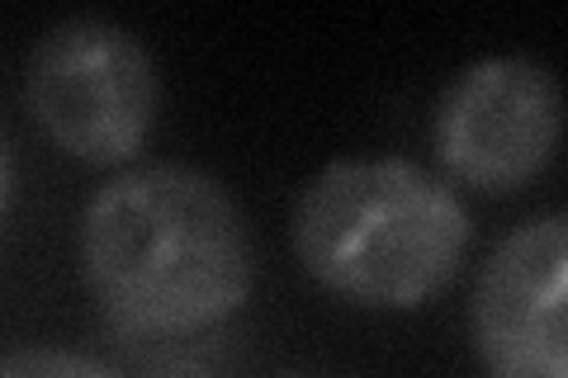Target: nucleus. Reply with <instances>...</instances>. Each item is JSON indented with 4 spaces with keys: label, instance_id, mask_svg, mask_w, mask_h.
<instances>
[{
    "label": "nucleus",
    "instance_id": "20e7f679",
    "mask_svg": "<svg viewBox=\"0 0 568 378\" xmlns=\"http://www.w3.org/2000/svg\"><path fill=\"white\" fill-rule=\"evenodd\" d=\"M564 100L555 71L536 58H478L440 90L432 152L450 185L517 194L559 152Z\"/></svg>",
    "mask_w": 568,
    "mask_h": 378
},
{
    "label": "nucleus",
    "instance_id": "423d86ee",
    "mask_svg": "<svg viewBox=\"0 0 568 378\" xmlns=\"http://www.w3.org/2000/svg\"><path fill=\"white\" fill-rule=\"evenodd\" d=\"M0 378H123V374L85 350L14 346V350H0Z\"/></svg>",
    "mask_w": 568,
    "mask_h": 378
},
{
    "label": "nucleus",
    "instance_id": "6e6552de",
    "mask_svg": "<svg viewBox=\"0 0 568 378\" xmlns=\"http://www.w3.org/2000/svg\"><path fill=\"white\" fill-rule=\"evenodd\" d=\"M275 378H317V374H275Z\"/></svg>",
    "mask_w": 568,
    "mask_h": 378
},
{
    "label": "nucleus",
    "instance_id": "39448f33",
    "mask_svg": "<svg viewBox=\"0 0 568 378\" xmlns=\"http://www.w3.org/2000/svg\"><path fill=\"white\" fill-rule=\"evenodd\" d=\"M568 218L559 208L511 227L469 294V346L484 378H568L564 350Z\"/></svg>",
    "mask_w": 568,
    "mask_h": 378
},
{
    "label": "nucleus",
    "instance_id": "f03ea898",
    "mask_svg": "<svg viewBox=\"0 0 568 378\" xmlns=\"http://www.w3.org/2000/svg\"><path fill=\"white\" fill-rule=\"evenodd\" d=\"M294 256L313 284L375 313H413L446 294L469 256L474 218L450 180L407 156H346L294 204Z\"/></svg>",
    "mask_w": 568,
    "mask_h": 378
},
{
    "label": "nucleus",
    "instance_id": "0eeeda50",
    "mask_svg": "<svg viewBox=\"0 0 568 378\" xmlns=\"http://www.w3.org/2000/svg\"><path fill=\"white\" fill-rule=\"evenodd\" d=\"M10 194H14V166H10V152H6V142H0V223H6Z\"/></svg>",
    "mask_w": 568,
    "mask_h": 378
},
{
    "label": "nucleus",
    "instance_id": "f257e3e1",
    "mask_svg": "<svg viewBox=\"0 0 568 378\" xmlns=\"http://www.w3.org/2000/svg\"><path fill=\"white\" fill-rule=\"evenodd\" d=\"M85 294L119 336L190 340L233 321L256 284L237 200L185 161L119 171L77 223Z\"/></svg>",
    "mask_w": 568,
    "mask_h": 378
},
{
    "label": "nucleus",
    "instance_id": "7ed1b4c3",
    "mask_svg": "<svg viewBox=\"0 0 568 378\" xmlns=\"http://www.w3.org/2000/svg\"><path fill=\"white\" fill-rule=\"evenodd\" d=\"M24 110L81 166H123L156 129L162 71L148 43L100 14L52 24L24 67Z\"/></svg>",
    "mask_w": 568,
    "mask_h": 378
}]
</instances>
